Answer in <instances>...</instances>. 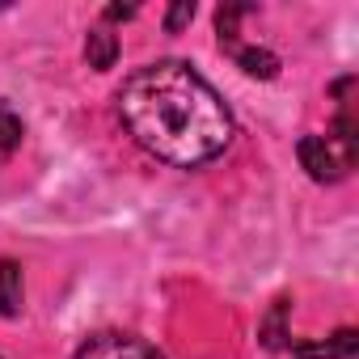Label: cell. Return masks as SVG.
<instances>
[{
    "label": "cell",
    "instance_id": "cell-1",
    "mask_svg": "<svg viewBox=\"0 0 359 359\" xmlns=\"http://www.w3.org/2000/svg\"><path fill=\"white\" fill-rule=\"evenodd\" d=\"M118 118L144 152L177 169H199L233 144L224 97L182 60L135 68L118 89Z\"/></svg>",
    "mask_w": 359,
    "mask_h": 359
},
{
    "label": "cell",
    "instance_id": "cell-2",
    "mask_svg": "<svg viewBox=\"0 0 359 359\" xmlns=\"http://www.w3.org/2000/svg\"><path fill=\"white\" fill-rule=\"evenodd\" d=\"M296 156L304 165V173L313 182H342V177L355 169L359 156V127L355 114H338L330 131H313L296 144Z\"/></svg>",
    "mask_w": 359,
    "mask_h": 359
},
{
    "label": "cell",
    "instance_id": "cell-3",
    "mask_svg": "<svg viewBox=\"0 0 359 359\" xmlns=\"http://www.w3.org/2000/svg\"><path fill=\"white\" fill-rule=\"evenodd\" d=\"M72 359H165L152 342L135 338V334H118V330H106V334H93L89 342H81V351Z\"/></svg>",
    "mask_w": 359,
    "mask_h": 359
},
{
    "label": "cell",
    "instance_id": "cell-4",
    "mask_svg": "<svg viewBox=\"0 0 359 359\" xmlns=\"http://www.w3.org/2000/svg\"><path fill=\"white\" fill-rule=\"evenodd\" d=\"M220 51H229L237 60V68L258 76V81H275L279 76V55L266 51V47H245L237 34H220Z\"/></svg>",
    "mask_w": 359,
    "mask_h": 359
},
{
    "label": "cell",
    "instance_id": "cell-5",
    "mask_svg": "<svg viewBox=\"0 0 359 359\" xmlns=\"http://www.w3.org/2000/svg\"><path fill=\"white\" fill-rule=\"evenodd\" d=\"M355 346H359V334H355V330H338V334H330L325 342H296L292 355H296V359H351Z\"/></svg>",
    "mask_w": 359,
    "mask_h": 359
},
{
    "label": "cell",
    "instance_id": "cell-6",
    "mask_svg": "<svg viewBox=\"0 0 359 359\" xmlns=\"http://www.w3.org/2000/svg\"><path fill=\"white\" fill-rule=\"evenodd\" d=\"M26 300V283H22V266L13 258H0V317H18Z\"/></svg>",
    "mask_w": 359,
    "mask_h": 359
},
{
    "label": "cell",
    "instance_id": "cell-7",
    "mask_svg": "<svg viewBox=\"0 0 359 359\" xmlns=\"http://www.w3.org/2000/svg\"><path fill=\"white\" fill-rule=\"evenodd\" d=\"M85 60H89V68H97V72L114 68V60H118V39H114L106 26H93V30L85 34Z\"/></svg>",
    "mask_w": 359,
    "mask_h": 359
},
{
    "label": "cell",
    "instance_id": "cell-8",
    "mask_svg": "<svg viewBox=\"0 0 359 359\" xmlns=\"http://www.w3.org/2000/svg\"><path fill=\"white\" fill-rule=\"evenodd\" d=\"M18 148H22V118L9 106H0V165H5Z\"/></svg>",
    "mask_w": 359,
    "mask_h": 359
},
{
    "label": "cell",
    "instance_id": "cell-9",
    "mask_svg": "<svg viewBox=\"0 0 359 359\" xmlns=\"http://www.w3.org/2000/svg\"><path fill=\"white\" fill-rule=\"evenodd\" d=\"M283 317H287V300H275V309H271V317H266V325H262V342H266L271 351H279V346L287 342Z\"/></svg>",
    "mask_w": 359,
    "mask_h": 359
},
{
    "label": "cell",
    "instance_id": "cell-10",
    "mask_svg": "<svg viewBox=\"0 0 359 359\" xmlns=\"http://www.w3.org/2000/svg\"><path fill=\"white\" fill-rule=\"evenodd\" d=\"M191 18H195V5H191V0H182V5H173V9L165 13V30H182Z\"/></svg>",
    "mask_w": 359,
    "mask_h": 359
},
{
    "label": "cell",
    "instance_id": "cell-11",
    "mask_svg": "<svg viewBox=\"0 0 359 359\" xmlns=\"http://www.w3.org/2000/svg\"><path fill=\"white\" fill-rule=\"evenodd\" d=\"M106 18H110V22H123V18H135V9H123V5H110V9H106Z\"/></svg>",
    "mask_w": 359,
    "mask_h": 359
}]
</instances>
